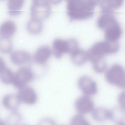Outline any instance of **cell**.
Instances as JSON below:
<instances>
[{"label":"cell","instance_id":"6da1fadb","mask_svg":"<svg viewBox=\"0 0 125 125\" xmlns=\"http://www.w3.org/2000/svg\"><path fill=\"white\" fill-rule=\"evenodd\" d=\"M98 0H69L67 4V12L71 21L84 20L94 15V10Z\"/></svg>","mask_w":125,"mask_h":125},{"label":"cell","instance_id":"7a4b0ae2","mask_svg":"<svg viewBox=\"0 0 125 125\" xmlns=\"http://www.w3.org/2000/svg\"><path fill=\"white\" fill-rule=\"evenodd\" d=\"M119 47L117 41L106 40L98 42L93 45L87 51L89 59L93 61L104 58L107 54L116 53Z\"/></svg>","mask_w":125,"mask_h":125},{"label":"cell","instance_id":"3957f363","mask_svg":"<svg viewBox=\"0 0 125 125\" xmlns=\"http://www.w3.org/2000/svg\"><path fill=\"white\" fill-rule=\"evenodd\" d=\"M78 41L75 39L64 40L57 38L53 42V52L56 58H60L64 54H71L78 48Z\"/></svg>","mask_w":125,"mask_h":125},{"label":"cell","instance_id":"277c9868","mask_svg":"<svg viewBox=\"0 0 125 125\" xmlns=\"http://www.w3.org/2000/svg\"><path fill=\"white\" fill-rule=\"evenodd\" d=\"M105 77L109 83L121 88L125 87V70L120 65L115 64L111 66L106 71Z\"/></svg>","mask_w":125,"mask_h":125},{"label":"cell","instance_id":"5b68a950","mask_svg":"<svg viewBox=\"0 0 125 125\" xmlns=\"http://www.w3.org/2000/svg\"><path fill=\"white\" fill-rule=\"evenodd\" d=\"M32 18L41 21L48 18L51 13L49 2L47 0H33L30 8Z\"/></svg>","mask_w":125,"mask_h":125},{"label":"cell","instance_id":"8992f818","mask_svg":"<svg viewBox=\"0 0 125 125\" xmlns=\"http://www.w3.org/2000/svg\"><path fill=\"white\" fill-rule=\"evenodd\" d=\"M34 75L29 68L23 67L20 68L14 74L12 83L16 88H19L26 85L28 83L31 81Z\"/></svg>","mask_w":125,"mask_h":125},{"label":"cell","instance_id":"52a82bcc","mask_svg":"<svg viewBox=\"0 0 125 125\" xmlns=\"http://www.w3.org/2000/svg\"><path fill=\"white\" fill-rule=\"evenodd\" d=\"M78 84L79 88L85 96L93 95L97 93L96 83L88 76H84L80 78Z\"/></svg>","mask_w":125,"mask_h":125},{"label":"cell","instance_id":"ba28073f","mask_svg":"<svg viewBox=\"0 0 125 125\" xmlns=\"http://www.w3.org/2000/svg\"><path fill=\"white\" fill-rule=\"evenodd\" d=\"M76 109L80 114H86L92 111L94 104L92 99L89 96H82L78 98L75 103Z\"/></svg>","mask_w":125,"mask_h":125},{"label":"cell","instance_id":"9c48e42d","mask_svg":"<svg viewBox=\"0 0 125 125\" xmlns=\"http://www.w3.org/2000/svg\"><path fill=\"white\" fill-rule=\"evenodd\" d=\"M36 94L32 88L25 85L19 88L17 95L20 100L31 103L36 101L37 98Z\"/></svg>","mask_w":125,"mask_h":125},{"label":"cell","instance_id":"30bf717a","mask_svg":"<svg viewBox=\"0 0 125 125\" xmlns=\"http://www.w3.org/2000/svg\"><path fill=\"white\" fill-rule=\"evenodd\" d=\"M114 14V12H112L101 13L97 21L98 27L100 29L104 30L109 26L117 22Z\"/></svg>","mask_w":125,"mask_h":125},{"label":"cell","instance_id":"8fae6325","mask_svg":"<svg viewBox=\"0 0 125 125\" xmlns=\"http://www.w3.org/2000/svg\"><path fill=\"white\" fill-rule=\"evenodd\" d=\"M122 30L118 22L107 27L104 30L105 37L106 40L117 41L120 38Z\"/></svg>","mask_w":125,"mask_h":125},{"label":"cell","instance_id":"7c38bea8","mask_svg":"<svg viewBox=\"0 0 125 125\" xmlns=\"http://www.w3.org/2000/svg\"><path fill=\"white\" fill-rule=\"evenodd\" d=\"M52 53L51 50L47 46H42L36 50L33 56V59L37 63L42 64L49 58Z\"/></svg>","mask_w":125,"mask_h":125},{"label":"cell","instance_id":"4fadbf2b","mask_svg":"<svg viewBox=\"0 0 125 125\" xmlns=\"http://www.w3.org/2000/svg\"><path fill=\"white\" fill-rule=\"evenodd\" d=\"M31 56L28 52L19 50L12 52L10 55L11 61L17 65H21L28 62L30 60Z\"/></svg>","mask_w":125,"mask_h":125},{"label":"cell","instance_id":"5bb4252c","mask_svg":"<svg viewBox=\"0 0 125 125\" xmlns=\"http://www.w3.org/2000/svg\"><path fill=\"white\" fill-rule=\"evenodd\" d=\"M123 3L121 0H98L101 12H114L113 10L120 7Z\"/></svg>","mask_w":125,"mask_h":125},{"label":"cell","instance_id":"9a60e30c","mask_svg":"<svg viewBox=\"0 0 125 125\" xmlns=\"http://www.w3.org/2000/svg\"><path fill=\"white\" fill-rule=\"evenodd\" d=\"M16 26L14 22L10 20L5 21L0 27V34L2 37L10 38L14 34Z\"/></svg>","mask_w":125,"mask_h":125},{"label":"cell","instance_id":"2e32d148","mask_svg":"<svg viewBox=\"0 0 125 125\" xmlns=\"http://www.w3.org/2000/svg\"><path fill=\"white\" fill-rule=\"evenodd\" d=\"M71 55L72 61L77 65H83L88 60L87 51L79 48Z\"/></svg>","mask_w":125,"mask_h":125},{"label":"cell","instance_id":"e0dca14e","mask_svg":"<svg viewBox=\"0 0 125 125\" xmlns=\"http://www.w3.org/2000/svg\"><path fill=\"white\" fill-rule=\"evenodd\" d=\"M109 119L117 124L124 122L125 109L119 106H115L110 110Z\"/></svg>","mask_w":125,"mask_h":125},{"label":"cell","instance_id":"ac0fdd59","mask_svg":"<svg viewBox=\"0 0 125 125\" xmlns=\"http://www.w3.org/2000/svg\"><path fill=\"white\" fill-rule=\"evenodd\" d=\"M92 116L96 121L103 122L109 119L110 111L104 107H97L92 111Z\"/></svg>","mask_w":125,"mask_h":125},{"label":"cell","instance_id":"d6986e66","mask_svg":"<svg viewBox=\"0 0 125 125\" xmlns=\"http://www.w3.org/2000/svg\"><path fill=\"white\" fill-rule=\"evenodd\" d=\"M26 26L28 31L30 33L34 35L41 33L43 28L41 21L32 18L27 22Z\"/></svg>","mask_w":125,"mask_h":125},{"label":"cell","instance_id":"ffe728a7","mask_svg":"<svg viewBox=\"0 0 125 125\" xmlns=\"http://www.w3.org/2000/svg\"><path fill=\"white\" fill-rule=\"evenodd\" d=\"M13 45L11 40L9 38H0V52L3 53H8L12 50Z\"/></svg>","mask_w":125,"mask_h":125},{"label":"cell","instance_id":"44dd1931","mask_svg":"<svg viewBox=\"0 0 125 125\" xmlns=\"http://www.w3.org/2000/svg\"><path fill=\"white\" fill-rule=\"evenodd\" d=\"M14 74L10 69L6 67L0 73V79L4 83L8 84L13 81Z\"/></svg>","mask_w":125,"mask_h":125},{"label":"cell","instance_id":"7402d4cb","mask_svg":"<svg viewBox=\"0 0 125 125\" xmlns=\"http://www.w3.org/2000/svg\"><path fill=\"white\" fill-rule=\"evenodd\" d=\"M19 100L17 95L9 94L4 98L3 103L6 106L9 107H16L19 103Z\"/></svg>","mask_w":125,"mask_h":125},{"label":"cell","instance_id":"603a6c76","mask_svg":"<svg viewBox=\"0 0 125 125\" xmlns=\"http://www.w3.org/2000/svg\"><path fill=\"white\" fill-rule=\"evenodd\" d=\"M24 3V0H9L7 4L8 9L9 10V11H18L22 7Z\"/></svg>","mask_w":125,"mask_h":125},{"label":"cell","instance_id":"cb8c5ba5","mask_svg":"<svg viewBox=\"0 0 125 125\" xmlns=\"http://www.w3.org/2000/svg\"><path fill=\"white\" fill-rule=\"evenodd\" d=\"M92 64L94 70L99 73L104 72L107 67L106 62L104 59L93 62Z\"/></svg>","mask_w":125,"mask_h":125},{"label":"cell","instance_id":"d4e9b609","mask_svg":"<svg viewBox=\"0 0 125 125\" xmlns=\"http://www.w3.org/2000/svg\"><path fill=\"white\" fill-rule=\"evenodd\" d=\"M72 125H90L86 118L81 114H79L73 118Z\"/></svg>","mask_w":125,"mask_h":125},{"label":"cell","instance_id":"484cf974","mask_svg":"<svg viewBox=\"0 0 125 125\" xmlns=\"http://www.w3.org/2000/svg\"><path fill=\"white\" fill-rule=\"evenodd\" d=\"M118 101L119 106L125 109V93L123 92L119 95L118 98Z\"/></svg>","mask_w":125,"mask_h":125},{"label":"cell","instance_id":"4316f807","mask_svg":"<svg viewBox=\"0 0 125 125\" xmlns=\"http://www.w3.org/2000/svg\"><path fill=\"white\" fill-rule=\"evenodd\" d=\"M6 67L5 63L4 60L0 57V73Z\"/></svg>","mask_w":125,"mask_h":125},{"label":"cell","instance_id":"83f0119b","mask_svg":"<svg viewBox=\"0 0 125 125\" xmlns=\"http://www.w3.org/2000/svg\"><path fill=\"white\" fill-rule=\"evenodd\" d=\"M8 13L11 16H14L19 15L22 13V12L19 11H9Z\"/></svg>","mask_w":125,"mask_h":125},{"label":"cell","instance_id":"f1b7e54d","mask_svg":"<svg viewBox=\"0 0 125 125\" xmlns=\"http://www.w3.org/2000/svg\"><path fill=\"white\" fill-rule=\"evenodd\" d=\"M117 125H125V122H121L117 124Z\"/></svg>","mask_w":125,"mask_h":125}]
</instances>
